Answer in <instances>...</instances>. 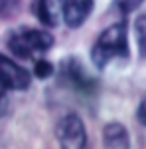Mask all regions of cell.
I'll return each instance as SVG.
<instances>
[{
    "instance_id": "obj_5",
    "label": "cell",
    "mask_w": 146,
    "mask_h": 149,
    "mask_svg": "<svg viewBox=\"0 0 146 149\" xmlns=\"http://www.w3.org/2000/svg\"><path fill=\"white\" fill-rule=\"evenodd\" d=\"M91 10H93L91 0H67V2L61 4L63 22H65V26H69L71 30H75L89 18Z\"/></svg>"
},
{
    "instance_id": "obj_9",
    "label": "cell",
    "mask_w": 146,
    "mask_h": 149,
    "mask_svg": "<svg viewBox=\"0 0 146 149\" xmlns=\"http://www.w3.org/2000/svg\"><path fill=\"white\" fill-rule=\"evenodd\" d=\"M134 36L138 41V51L142 57H146V16H138L134 22Z\"/></svg>"
},
{
    "instance_id": "obj_2",
    "label": "cell",
    "mask_w": 146,
    "mask_h": 149,
    "mask_svg": "<svg viewBox=\"0 0 146 149\" xmlns=\"http://www.w3.org/2000/svg\"><path fill=\"white\" fill-rule=\"evenodd\" d=\"M54 45V36L46 30H20L8 37V49L20 59L42 55Z\"/></svg>"
},
{
    "instance_id": "obj_7",
    "label": "cell",
    "mask_w": 146,
    "mask_h": 149,
    "mask_svg": "<svg viewBox=\"0 0 146 149\" xmlns=\"http://www.w3.org/2000/svg\"><path fill=\"white\" fill-rule=\"evenodd\" d=\"M103 145L105 149H130L128 132L123 124L111 122L103 127Z\"/></svg>"
},
{
    "instance_id": "obj_4",
    "label": "cell",
    "mask_w": 146,
    "mask_h": 149,
    "mask_svg": "<svg viewBox=\"0 0 146 149\" xmlns=\"http://www.w3.org/2000/svg\"><path fill=\"white\" fill-rule=\"evenodd\" d=\"M32 82V74L18 63L0 55V84H4L8 90H26Z\"/></svg>"
},
{
    "instance_id": "obj_12",
    "label": "cell",
    "mask_w": 146,
    "mask_h": 149,
    "mask_svg": "<svg viewBox=\"0 0 146 149\" xmlns=\"http://www.w3.org/2000/svg\"><path fill=\"white\" fill-rule=\"evenodd\" d=\"M16 2H0V18H8V16L16 14Z\"/></svg>"
},
{
    "instance_id": "obj_13",
    "label": "cell",
    "mask_w": 146,
    "mask_h": 149,
    "mask_svg": "<svg viewBox=\"0 0 146 149\" xmlns=\"http://www.w3.org/2000/svg\"><path fill=\"white\" fill-rule=\"evenodd\" d=\"M115 6L116 8H123V12H132L134 8L140 6V2H138V0H134V2H115Z\"/></svg>"
},
{
    "instance_id": "obj_8",
    "label": "cell",
    "mask_w": 146,
    "mask_h": 149,
    "mask_svg": "<svg viewBox=\"0 0 146 149\" xmlns=\"http://www.w3.org/2000/svg\"><path fill=\"white\" fill-rule=\"evenodd\" d=\"M57 2H47V0H38L32 4V14L39 20L47 28H55L57 26Z\"/></svg>"
},
{
    "instance_id": "obj_3",
    "label": "cell",
    "mask_w": 146,
    "mask_h": 149,
    "mask_svg": "<svg viewBox=\"0 0 146 149\" xmlns=\"http://www.w3.org/2000/svg\"><path fill=\"white\" fill-rule=\"evenodd\" d=\"M55 137L61 149H85L87 147V130L83 120L77 114L63 116L55 126Z\"/></svg>"
},
{
    "instance_id": "obj_6",
    "label": "cell",
    "mask_w": 146,
    "mask_h": 149,
    "mask_svg": "<svg viewBox=\"0 0 146 149\" xmlns=\"http://www.w3.org/2000/svg\"><path fill=\"white\" fill-rule=\"evenodd\" d=\"M61 73H63V79H67L79 90H91L95 86V81L87 74L83 65L75 57H69V59L61 61Z\"/></svg>"
},
{
    "instance_id": "obj_11",
    "label": "cell",
    "mask_w": 146,
    "mask_h": 149,
    "mask_svg": "<svg viewBox=\"0 0 146 149\" xmlns=\"http://www.w3.org/2000/svg\"><path fill=\"white\" fill-rule=\"evenodd\" d=\"M10 110V98H8V88L0 84V118Z\"/></svg>"
},
{
    "instance_id": "obj_1",
    "label": "cell",
    "mask_w": 146,
    "mask_h": 149,
    "mask_svg": "<svg viewBox=\"0 0 146 149\" xmlns=\"http://www.w3.org/2000/svg\"><path fill=\"white\" fill-rule=\"evenodd\" d=\"M93 63L95 67L103 71L109 63L116 57H128V39H126V24L118 22L115 26H109L107 30L103 31L97 37V43L91 51Z\"/></svg>"
},
{
    "instance_id": "obj_14",
    "label": "cell",
    "mask_w": 146,
    "mask_h": 149,
    "mask_svg": "<svg viewBox=\"0 0 146 149\" xmlns=\"http://www.w3.org/2000/svg\"><path fill=\"white\" fill-rule=\"evenodd\" d=\"M136 118H138V122L146 127V98L142 100V102H140L138 110H136Z\"/></svg>"
},
{
    "instance_id": "obj_10",
    "label": "cell",
    "mask_w": 146,
    "mask_h": 149,
    "mask_svg": "<svg viewBox=\"0 0 146 149\" xmlns=\"http://www.w3.org/2000/svg\"><path fill=\"white\" fill-rule=\"evenodd\" d=\"M51 73H54V65L49 63V61L46 59H39L36 61V65H34V74L38 77V79H47V77H51Z\"/></svg>"
}]
</instances>
